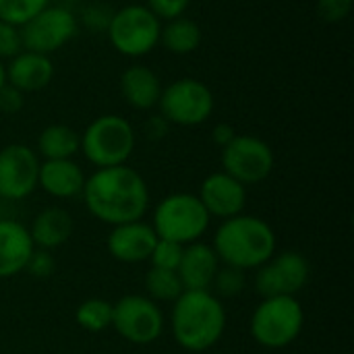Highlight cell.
I'll list each match as a JSON object with an SVG mask.
<instances>
[{
	"label": "cell",
	"mask_w": 354,
	"mask_h": 354,
	"mask_svg": "<svg viewBox=\"0 0 354 354\" xmlns=\"http://www.w3.org/2000/svg\"><path fill=\"white\" fill-rule=\"evenodd\" d=\"M81 195L89 214L110 226L141 220L149 205V191L143 176L127 164L97 168L85 178Z\"/></svg>",
	"instance_id": "cell-1"
},
{
	"label": "cell",
	"mask_w": 354,
	"mask_h": 354,
	"mask_svg": "<svg viewBox=\"0 0 354 354\" xmlns=\"http://www.w3.org/2000/svg\"><path fill=\"white\" fill-rule=\"evenodd\" d=\"M212 249L220 263L241 272L257 270L276 253V234L268 222L255 216H234L220 224Z\"/></svg>",
	"instance_id": "cell-2"
},
{
	"label": "cell",
	"mask_w": 354,
	"mask_h": 354,
	"mask_svg": "<svg viewBox=\"0 0 354 354\" xmlns=\"http://www.w3.org/2000/svg\"><path fill=\"white\" fill-rule=\"evenodd\" d=\"M226 330V311L209 290H185L172 307L174 340L191 353L212 348Z\"/></svg>",
	"instance_id": "cell-3"
},
{
	"label": "cell",
	"mask_w": 354,
	"mask_h": 354,
	"mask_svg": "<svg viewBox=\"0 0 354 354\" xmlns=\"http://www.w3.org/2000/svg\"><path fill=\"white\" fill-rule=\"evenodd\" d=\"M209 220L212 218L197 195L172 193L156 205L151 228L158 239L187 247L205 234Z\"/></svg>",
	"instance_id": "cell-4"
},
{
	"label": "cell",
	"mask_w": 354,
	"mask_h": 354,
	"mask_svg": "<svg viewBox=\"0 0 354 354\" xmlns=\"http://www.w3.org/2000/svg\"><path fill=\"white\" fill-rule=\"evenodd\" d=\"M79 149L95 168L122 166L135 149V131L127 118L106 114L85 129Z\"/></svg>",
	"instance_id": "cell-5"
},
{
	"label": "cell",
	"mask_w": 354,
	"mask_h": 354,
	"mask_svg": "<svg viewBox=\"0 0 354 354\" xmlns=\"http://www.w3.org/2000/svg\"><path fill=\"white\" fill-rule=\"evenodd\" d=\"M305 324V313L297 297L263 299L251 317V336L266 348H284L292 344Z\"/></svg>",
	"instance_id": "cell-6"
},
{
	"label": "cell",
	"mask_w": 354,
	"mask_h": 354,
	"mask_svg": "<svg viewBox=\"0 0 354 354\" xmlns=\"http://www.w3.org/2000/svg\"><path fill=\"white\" fill-rule=\"evenodd\" d=\"M108 37L112 46L131 58L149 54L160 41V19L141 4H129L112 12L108 23Z\"/></svg>",
	"instance_id": "cell-7"
},
{
	"label": "cell",
	"mask_w": 354,
	"mask_h": 354,
	"mask_svg": "<svg viewBox=\"0 0 354 354\" xmlns=\"http://www.w3.org/2000/svg\"><path fill=\"white\" fill-rule=\"evenodd\" d=\"M158 106L166 122L178 127H197L212 116L214 95L209 87L197 79H178L162 89Z\"/></svg>",
	"instance_id": "cell-8"
},
{
	"label": "cell",
	"mask_w": 354,
	"mask_h": 354,
	"mask_svg": "<svg viewBox=\"0 0 354 354\" xmlns=\"http://www.w3.org/2000/svg\"><path fill=\"white\" fill-rule=\"evenodd\" d=\"M112 328L131 344H151L164 332V315L149 297L129 295L112 305Z\"/></svg>",
	"instance_id": "cell-9"
},
{
	"label": "cell",
	"mask_w": 354,
	"mask_h": 354,
	"mask_svg": "<svg viewBox=\"0 0 354 354\" xmlns=\"http://www.w3.org/2000/svg\"><path fill=\"white\" fill-rule=\"evenodd\" d=\"M19 31L23 50L50 56L77 35L79 23L66 6H46L33 19L21 25Z\"/></svg>",
	"instance_id": "cell-10"
},
{
	"label": "cell",
	"mask_w": 354,
	"mask_h": 354,
	"mask_svg": "<svg viewBox=\"0 0 354 354\" xmlns=\"http://www.w3.org/2000/svg\"><path fill=\"white\" fill-rule=\"evenodd\" d=\"M222 166L224 172L241 185H257L272 174L274 151L259 137L236 135L226 147H222Z\"/></svg>",
	"instance_id": "cell-11"
},
{
	"label": "cell",
	"mask_w": 354,
	"mask_h": 354,
	"mask_svg": "<svg viewBox=\"0 0 354 354\" xmlns=\"http://www.w3.org/2000/svg\"><path fill=\"white\" fill-rule=\"evenodd\" d=\"M309 280V263L297 251H284L257 268L255 288L263 299L295 297Z\"/></svg>",
	"instance_id": "cell-12"
},
{
	"label": "cell",
	"mask_w": 354,
	"mask_h": 354,
	"mask_svg": "<svg viewBox=\"0 0 354 354\" xmlns=\"http://www.w3.org/2000/svg\"><path fill=\"white\" fill-rule=\"evenodd\" d=\"M39 160L37 153L21 143L0 149V197L19 201L37 189Z\"/></svg>",
	"instance_id": "cell-13"
},
{
	"label": "cell",
	"mask_w": 354,
	"mask_h": 354,
	"mask_svg": "<svg viewBox=\"0 0 354 354\" xmlns=\"http://www.w3.org/2000/svg\"><path fill=\"white\" fill-rule=\"evenodd\" d=\"M199 201L203 203L205 212L216 218L228 220L239 216L245 209L247 203V191L245 185H241L236 178H232L226 172H214L209 174L199 189Z\"/></svg>",
	"instance_id": "cell-14"
},
{
	"label": "cell",
	"mask_w": 354,
	"mask_h": 354,
	"mask_svg": "<svg viewBox=\"0 0 354 354\" xmlns=\"http://www.w3.org/2000/svg\"><path fill=\"white\" fill-rule=\"evenodd\" d=\"M156 243H158V236L151 224L137 220V222L112 226V232L108 236V251L116 261L141 263L149 259Z\"/></svg>",
	"instance_id": "cell-15"
},
{
	"label": "cell",
	"mask_w": 354,
	"mask_h": 354,
	"mask_svg": "<svg viewBox=\"0 0 354 354\" xmlns=\"http://www.w3.org/2000/svg\"><path fill=\"white\" fill-rule=\"evenodd\" d=\"M218 270H220V259L216 251L209 245L197 241L185 247L176 274L185 290H209Z\"/></svg>",
	"instance_id": "cell-16"
},
{
	"label": "cell",
	"mask_w": 354,
	"mask_h": 354,
	"mask_svg": "<svg viewBox=\"0 0 354 354\" xmlns=\"http://www.w3.org/2000/svg\"><path fill=\"white\" fill-rule=\"evenodd\" d=\"M54 77V64L50 56L23 50L10 58L6 66V83L17 87L23 93L44 89Z\"/></svg>",
	"instance_id": "cell-17"
},
{
	"label": "cell",
	"mask_w": 354,
	"mask_h": 354,
	"mask_svg": "<svg viewBox=\"0 0 354 354\" xmlns=\"http://www.w3.org/2000/svg\"><path fill=\"white\" fill-rule=\"evenodd\" d=\"M29 230L15 220H0V278L21 274L33 253Z\"/></svg>",
	"instance_id": "cell-18"
},
{
	"label": "cell",
	"mask_w": 354,
	"mask_h": 354,
	"mask_svg": "<svg viewBox=\"0 0 354 354\" xmlns=\"http://www.w3.org/2000/svg\"><path fill=\"white\" fill-rule=\"evenodd\" d=\"M37 185L56 199H71L83 193L85 174L73 160H46L39 164Z\"/></svg>",
	"instance_id": "cell-19"
},
{
	"label": "cell",
	"mask_w": 354,
	"mask_h": 354,
	"mask_svg": "<svg viewBox=\"0 0 354 354\" xmlns=\"http://www.w3.org/2000/svg\"><path fill=\"white\" fill-rule=\"evenodd\" d=\"M120 91L129 106L137 110H149L160 102L162 85L149 66L133 64L120 75Z\"/></svg>",
	"instance_id": "cell-20"
},
{
	"label": "cell",
	"mask_w": 354,
	"mask_h": 354,
	"mask_svg": "<svg viewBox=\"0 0 354 354\" xmlns=\"http://www.w3.org/2000/svg\"><path fill=\"white\" fill-rule=\"evenodd\" d=\"M73 228H75L73 216L66 209L48 207V209H44L41 214L35 216L31 228H27V230H29V236L33 241V247L52 251V249L64 245L71 239Z\"/></svg>",
	"instance_id": "cell-21"
},
{
	"label": "cell",
	"mask_w": 354,
	"mask_h": 354,
	"mask_svg": "<svg viewBox=\"0 0 354 354\" xmlns=\"http://www.w3.org/2000/svg\"><path fill=\"white\" fill-rule=\"evenodd\" d=\"M81 147V137L68 124H50L37 137V151L44 160H73Z\"/></svg>",
	"instance_id": "cell-22"
},
{
	"label": "cell",
	"mask_w": 354,
	"mask_h": 354,
	"mask_svg": "<svg viewBox=\"0 0 354 354\" xmlns=\"http://www.w3.org/2000/svg\"><path fill=\"white\" fill-rule=\"evenodd\" d=\"M160 41L174 54H191L201 44V27L185 17L168 21L160 31Z\"/></svg>",
	"instance_id": "cell-23"
},
{
	"label": "cell",
	"mask_w": 354,
	"mask_h": 354,
	"mask_svg": "<svg viewBox=\"0 0 354 354\" xmlns=\"http://www.w3.org/2000/svg\"><path fill=\"white\" fill-rule=\"evenodd\" d=\"M145 288L151 301H164V303H172L185 292L178 274L160 268H151L145 274Z\"/></svg>",
	"instance_id": "cell-24"
},
{
	"label": "cell",
	"mask_w": 354,
	"mask_h": 354,
	"mask_svg": "<svg viewBox=\"0 0 354 354\" xmlns=\"http://www.w3.org/2000/svg\"><path fill=\"white\" fill-rule=\"evenodd\" d=\"M75 317L87 332H104L112 326V305L102 299H87L79 305Z\"/></svg>",
	"instance_id": "cell-25"
},
{
	"label": "cell",
	"mask_w": 354,
	"mask_h": 354,
	"mask_svg": "<svg viewBox=\"0 0 354 354\" xmlns=\"http://www.w3.org/2000/svg\"><path fill=\"white\" fill-rule=\"evenodd\" d=\"M50 0H0V21L10 25H25L48 6Z\"/></svg>",
	"instance_id": "cell-26"
},
{
	"label": "cell",
	"mask_w": 354,
	"mask_h": 354,
	"mask_svg": "<svg viewBox=\"0 0 354 354\" xmlns=\"http://www.w3.org/2000/svg\"><path fill=\"white\" fill-rule=\"evenodd\" d=\"M214 288V297H222V299H232V297H239L243 290H245V272L236 270V268H220L214 276V282L212 286Z\"/></svg>",
	"instance_id": "cell-27"
},
{
	"label": "cell",
	"mask_w": 354,
	"mask_h": 354,
	"mask_svg": "<svg viewBox=\"0 0 354 354\" xmlns=\"http://www.w3.org/2000/svg\"><path fill=\"white\" fill-rule=\"evenodd\" d=\"M183 251L185 247L178 245V243H172V241H162L158 239L151 255H149V261H151V268H160V270H172L176 272L178 270V263L183 259Z\"/></svg>",
	"instance_id": "cell-28"
},
{
	"label": "cell",
	"mask_w": 354,
	"mask_h": 354,
	"mask_svg": "<svg viewBox=\"0 0 354 354\" xmlns=\"http://www.w3.org/2000/svg\"><path fill=\"white\" fill-rule=\"evenodd\" d=\"M54 268H56V261H54L52 253L46 251V249H37V247H35L33 253L29 255L27 266H25L23 272H27V274L33 276V278L44 280V278H50V276H52Z\"/></svg>",
	"instance_id": "cell-29"
},
{
	"label": "cell",
	"mask_w": 354,
	"mask_h": 354,
	"mask_svg": "<svg viewBox=\"0 0 354 354\" xmlns=\"http://www.w3.org/2000/svg\"><path fill=\"white\" fill-rule=\"evenodd\" d=\"M19 52H23L19 27L0 21V60L2 58H15Z\"/></svg>",
	"instance_id": "cell-30"
},
{
	"label": "cell",
	"mask_w": 354,
	"mask_h": 354,
	"mask_svg": "<svg viewBox=\"0 0 354 354\" xmlns=\"http://www.w3.org/2000/svg\"><path fill=\"white\" fill-rule=\"evenodd\" d=\"M354 0H317V12L328 23L344 21L353 10Z\"/></svg>",
	"instance_id": "cell-31"
},
{
	"label": "cell",
	"mask_w": 354,
	"mask_h": 354,
	"mask_svg": "<svg viewBox=\"0 0 354 354\" xmlns=\"http://www.w3.org/2000/svg\"><path fill=\"white\" fill-rule=\"evenodd\" d=\"M189 4L191 0H147V8L158 19H168V21L183 17Z\"/></svg>",
	"instance_id": "cell-32"
},
{
	"label": "cell",
	"mask_w": 354,
	"mask_h": 354,
	"mask_svg": "<svg viewBox=\"0 0 354 354\" xmlns=\"http://www.w3.org/2000/svg\"><path fill=\"white\" fill-rule=\"evenodd\" d=\"M25 93L19 91L17 87L4 83L0 87V112L4 114H17L23 106H25Z\"/></svg>",
	"instance_id": "cell-33"
},
{
	"label": "cell",
	"mask_w": 354,
	"mask_h": 354,
	"mask_svg": "<svg viewBox=\"0 0 354 354\" xmlns=\"http://www.w3.org/2000/svg\"><path fill=\"white\" fill-rule=\"evenodd\" d=\"M212 137H214V143L216 145H220V147H226L234 137H236V131L230 127V124H226V122H222V124H218L216 129H214V133H212Z\"/></svg>",
	"instance_id": "cell-34"
},
{
	"label": "cell",
	"mask_w": 354,
	"mask_h": 354,
	"mask_svg": "<svg viewBox=\"0 0 354 354\" xmlns=\"http://www.w3.org/2000/svg\"><path fill=\"white\" fill-rule=\"evenodd\" d=\"M6 83V66H4V62L0 60V87Z\"/></svg>",
	"instance_id": "cell-35"
},
{
	"label": "cell",
	"mask_w": 354,
	"mask_h": 354,
	"mask_svg": "<svg viewBox=\"0 0 354 354\" xmlns=\"http://www.w3.org/2000/svg\"><path fill=\"white\" fill-rule=\"evenodd\" d=\"M64 2H79V0H64Z\"/></svg>",
	"instance_id": "cell-36"
}]
</instances>
